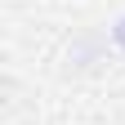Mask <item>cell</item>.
<instances>
[{"instance_id": "cell-1", "label": "cell", "mask_w": 125, "mask_h": 125, "mask_svg": "<svg viewBox=\"0 0 125 125\" xmlns=\"http://www.w3.org/2000/svg\"><path fill=\"white\" fill-rule=\"evenodd\" d=\"M67 58L76 62V67H94V62H103V31H85V36L72 40Z\"/></svg>"}, {"instance_id": "cell-2", "label": "cell", "mask_w": 125, "mask_h": 125, "mask_svg": "<svg viewBox=\"0 0 125 125\" xmlns=\"http://www.w3.org/2000/svg\"><path fill=\"white\" fill-rule=\"evenodd\" d=\"M112 36H116V45L125 49V18H116V27H112Z\"/></svg>"}]
</instances>
